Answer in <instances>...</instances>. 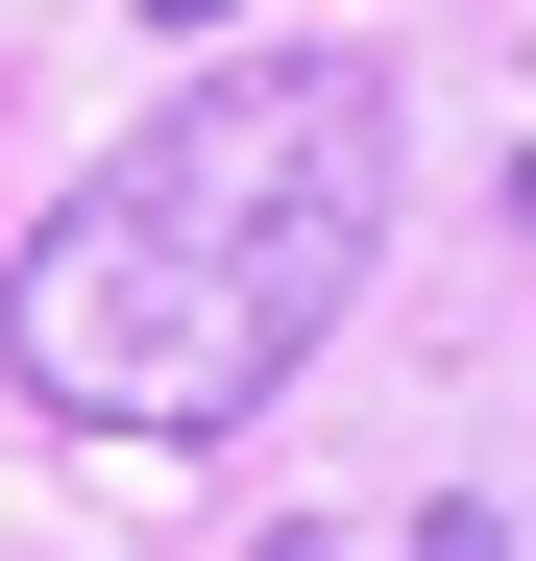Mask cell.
Listing matches in <instances>:
<instances>
[{
	"label": "cell",
	"mask_w": 536,
	"mask_h": 561,
	"mask_svg": "<svg viewBox=\"0 0 536 561\" xmlns=\"http://www.w3.org/2000/svg\"><path fill=\"white\" fill-rule=\"evenodd\" d=\"M147 25H171V49H196V25H244V0H147Z\"/></svg>",
	"instance_id": "3957f363"
},
{
	"label": "cell",
	"mask_w": 536,
	"mask_h": 561,
	"mask_svg": "<svg viewBox=\"0 0 536 561\" xmlns=\"http://www.w3.org/2000/svg\"><path fill=\"white\" fill-rule=\"evenodd\" d=\"M391 196H415L391 73H341V49L171 73L25 220V268H0V391L73 415V439H244L341 342V294L391 268Z\"/></svg>",
	"instance_id": "6da1fadb"
},
{
	"label": "cell",
	"mask_w": 536,
	"mask_h": 561,
	"mask_svg": "<svg viewBox=\"0 0 536 561\" xmlns=\"http://www.w3.org/2000/svg\"><path fill=\"white\" fill-rule=\"evenodd\" d=\"M512 244H536V147H512Z\"/></svg>",
	"instance_id": "277c9868"
},
{
	"label": "cell",
	"mask_w": 536,
	"mask_h": 561,
	"mask_svg": "<svg viewBox=\"0 0 536 561\" xmlns=\"http://www.w3.org/2000/svg\"><path fill=\"white\" fill-rule=\"evenodd\" d=\"M268 561H512V513L439 489V513H391V537H268Z\"/></svg>",
	"instance_id": "7a4b0ae2"
}]
</instances>
